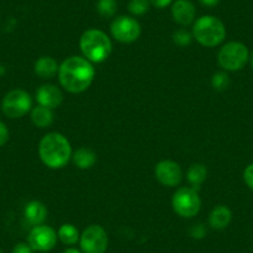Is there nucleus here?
I'll list each match as a JSON object with an SVG mask.
<instances>
[{
	"instance_id": "8",
	"label": "nucleus",
	"mask_w": 253,
	"mask_h": 253,
	"mask_svg": "<svg viewBox=\"0 0 253 253\" xmlns=\"http://www.w3.org/2000/svg\"><path fill=\"white\" fill-rule=\"evenodd\" d=\"M79 243L84 253H106L109 240L101 225H89L82 231Z\"/></svg>"
},
{
	"instance_id": "15",
	"label": "nucleus",
	"mask_w": 253,
	"mask_h": 253,
	"mask_svg": "<svg viewBox=\"0 0 253 253\" xmlns=\"http://www.w3.org/2000/svg\"><path fill=\"white\" fill-rule=\"evenodd\" d=\"M232 221V211L225 205H218L212 209L209 215V226L213 230H225Z\"/></svg>"
},
{
	"instance_id": "5",
	"label": "nucleus",
	"mask_w": 253,
	"mask_h": 253,
	"mask_svg": "<svg viewBox=\"0 0 253 253\" xmlns=\"http://www.w3.org/2000/svg\"><path fill=\"white\" fill-rule=\"evenodd\" d=\"M217 61L225 71H240L250 61V51L242 42L230 41L220 48Z\"/></svg>"
},
{
	"instance_id": "12",
	"label": "nucleus",
	"mask_w": 253,
	"mask_h": 253,
	"mask_svg": "<svg viewBox=\"0 0 253 253\" xmlns=\"http://www.w3.org/2000/svg\"><path fill=\"white\" fill-rule=\"evenodd\" d=\"M171 16L175 23L186 28L195 21L196 8L190 0H175L171 4Z\"/></svg>"
},
{
	"instance_id": "24",
	"label": "nucleus",
	"mask_w": 253,
	"mask_h": 253,
	"mask_svg": "<svg viewBox=\"0 0 253 253\" xmlns=\"http://www.w3.org/2000/svg\"><path fill=\"white\" fill-rule=\"evenodd\" d=\"M231 80L226 72H216L211 79V84L216 91H226L230 87Z\"/></svg>"
},
{
	"instance_id": "30",
	"label": "nucleus",
	"mask_w": 253,
	"mask_h": 253,
	"mask_svg": "<svg viewBox=\"0 0 253 253\" xmlns=\"http://www.w3.org/2000/svg\"><path fill=\"white\" fill-rule=\"evenodd\" d=\"M198 1L201 5L208 6V8H213V6H216L220 3V0H198Z\"/></svg>"
},
{
	"instance_id": "10",
	"label": "nucleus",
	"mask_w": 253,
	"mask_h": 253,
	"mask_svg": "<svg viewBox=\"0 0 253 253\" xmlns=\"http://www.w3.org/2000/svg\"><path fill=\"white\" fill-rule=\"evenodd\" d=\"M57 231L53 230L51 226L39 225L34 226L28 235V241L26 242L30 245L34 252L46 253L52 251L57 245Z\"/></svg>"
},
{
	"instance_id": "27",
	"label": "nucleus",
	"mask_w": 253,
	"mask_h": 253,
	"mask_svg": "<svg viewBox=\"0 0 253 253\" xmlns=\"http://www.w3.org/2000/svg\"><path fill=\"white\" fill-rule=\"evenodd\" d=\"M243 180H245L246 185L253 190V164H250L243 171Z\"/></svg>"
},
{
	"instance_id": "33",
	"label": "nucleus",
	"mask_w": 253,
	"mask_h": 253,
	"mask_svg": "<svg viewBox=\"0 0 253 253\" xmlns=\"http://www.w3.org/2000/svg\"><path fill=\"white\" fill-rule=\"evenodd\" d=\"M250 62H251V66H252V69H253V51L251 52V55H250Z\"/></svg>"
},
{
	"instance_id": "31",
	"label": "nucleus",
	"mask_w": 253,
	"mask_h": 253,
	"mask_svg": "<svg viewBox=\"0 0 253 253\" xmlns=\"http://www.w3.org/2000/svg\"><path fill=\"white\" fill-rule=\"evenodd\" d=\"M62 253H84V252H82L80 248H76L72 246V247H67L66 250H63Z\"/></svg>"
},
{
	"instance_id": "28",
	"label": "nucleus",
	"mask_w": 253,
	"mask_h": 253,
	"mask_svg": "<svg viewBox=\"0 0 253 253\" xmlns=\"http://www.w3.org/2000/svg\"><path fill=\"white\" fill-rule=\"evenodd\" d=\"M11 253H34L28 242H18L11 250Z\"/></svg>"
},
{
	"instance_id": "26",
	"label": "nucleus",
	"mask_w": 253,
	"mask_h": 253,
	"mask_svg": "<svg viewBox=\"0 0 253 253\" xmlns=\"http://www.w3.org/2000/svg\"><path fill=\"white\" fill-rule=\"evenodd\" d=\"M9 135H10V132H9V128L6 126V124L4 122L0 121V147H3L8 143Z\"/></svg>"
},
{
	"instance_id": "11",
	"label": "nucleus",
	"mask_w": 253,
	"mask_h": 253,
	"mask_svg": "<svg viewBox=\"0 0 253 253\" xmlns=\"http://www.w3.org/2000/svg\"><path fill=\"white\" fill-rule=\"evenodd\" d=\"M154 174L158 181L168 187H175L180 185L184 176L181 167L174 160H162L158 163Z\"/></svg>"
},
{
	"instance_id": "20",
	"label": "nucleus",
	"mask_w": 253,
	"mask_h": 253,
	"mask_svg": "<svg viewBox=\"0 0 253 253\" xmlns=\"http://www.w3.org/2000/svg\"><path fill=\"white\" fill-rule=\"evenodd\" d=\"M186 177L190 185L193 186V189H195V187L201 186L203 182L206 180V177H208V169H206L204 164H193L187 169Z\"/></svg>"
},
{
	"instance_id": "34",
	"label": "nucleus",
	"mask_w": 253,
	"mask_h": 253,
	"mask_svg": "<svg viewBox=\"0 0 253 253\" xmlns=\"http://www.w3.org/2000/svg\"><path fill=\"white\" fill-rule=\"evenodd\" d=\"M0 253H4V252H3V250H1V248H0Z\"/></svg>"
},
{
	"instance_id": "17",
	"label": "nucleus",
	"mask_w": 253,
	"mask_h": 253,
	"mask_svg": "<svg viewBox=\"0 0 253 253\" xmlns=\"http://www.w3.org/2000/svg\"><path fill=\"white\" fill-rule=\"evenodd\" d=\"M30 118L34 126L38 128H47L53 123L55 116H53L52 109L38 104L30 111Z\"/></svg>"
},
{
	"instance_id": "29",
	"label": "nucleus",
	"mask_w": 253,
	"mask_h": 253,
	"mask_svg": "<svg viewBox=\"0 0 253 253\" xmlns=\"http://www.w3.org/2000/svg\"><path fill=\"white\" fill-rule=\"evenodd\" d=\"M174 1L175 0H150V4L158 9H164L167 6L171 5Z\"/></svg>"
},
{
	"instance_id": "2",
	"label": "nucleus",
	"mask_w": 253,
	"mask_h": 253,
	"mask_svg": "<svg viewBox=\"0 0 253 253\" xmlns=\"http://www.w3.org/2000/svg\"><path fill=\"white\" fill-rule=\"evenodd\" d=\"M39 157L50 169H61L72 158L71 144L61 133H47L39 143Z\"/></svg>"
},
{
	"instance_id": "16",
	"label": "nucleus",
	"mask_w": 253,
	"mask_h": 253,
	"mask_svg": "<svg viewBox=\"0 0 253 253\" xmlns=\"http://www.w3.org/2000/svg\"><path fill=\"white\" fill-rule=\"evenodd\" d=\"M58 69H60V65L51 56H41L34 65L35 74L43 80L53 79L56 75H58Z\"/></svg>"
},
{
	"instance_id": "1",
	"label": "nucleus",
	"mask_w": 253,
	"mask_h": 253,
	"mask_svg": "<svg viewBox=\"0 0 253 253\" xmlns=\"http://www.w3.org/2000/svg\"><path fill=\"white\" fill-rule=\"evenodd\" d=\"M94 67L84 56H70L60 65L58 81L70 93L86 91L94 80Z\"/></svg>"
},
{
	"instance_id": "6",
	"label": "nucleus",
	"mask_w": 253,
	"mask_h": 253,
	"mask_svg": "<svg viewBox=\"0 0 253 253\" xmlns=\"http://www.w3.org/2000/svg\"><path fill=\"white\" fill-rule=\"evenodd\" d=\"M172 210L184 218H193L201 209V199L193 187H180L171 199Z\"/></svg>"
},
{
	"instance_id": "19",
	"label": "nucleus",
	"mask_w": 253,
	"mask_h": 253,
	"mask_svg": "<svg viewBox=\"0 0 253 253\" xmlns=\"http://www.w3.org/2000/svg\"><path fill=\"white\" fill-rule=\"evenodd\" d=\"M80 236H81V233H80L79 228L72 223H63L57 231L58 241L67 247L77 245L80 242Z\"/></svg>"
},
{
	"instance_id": "18",
	"label": "nucleus",
	"mask_w": 253,
	"mask_h": 253,
	"mask_svg": "<svg viewBox=\"0 0 253 253\" xmlns=\"http://www.w3.org/2000/svg\"><path fill=\"white\" fill-rule=\"evenodd\" d=\"M72 160L79 169L87 170L91 169L97 162V155L89 148H80L72 154Z\"/></svg>"
},
{
	"instance_id": "7",
	"label": "nucleus",
	"mask_w": 253,
	"mask_h": 253,
	"mask_svg": "<svg viewBox=\"0 0 253 253\" xmlns=\"http://www.w3.org/2000/svg\"><path fill=\"white\" fill-rule=\"evenodd\" d=\"M33 109V98L30 93L21 88L9 91L1 101V111L10 119H18Z\"/></svg>"
},
{
	"instance_id": "14",
	"label": "nucleus",
	"mask_w": 253,
	"mask_h": 253,
	"mask_svg": "<svg viewBox=\"0 0 253 253\" xmlns=\"http://www.w3.org/2000/svg\"><path fill=\"white\" fill-rule=\"evenodd\" d=\"M24 217L33 227L42 225L47 217V208L41 201H29L24 209Z\"/></svg>"
},
{
	"instance_id": "9",
	"label": "nucleus",
	"mask_w": 253,
	"mask_h": 253,
	"mask_svg": "<svg viewBox=\"0 0 253 253\" xmlns=\"http://www.w3.org/2000/svg\"><path fill=\"white\" fill-rule=\"evenodd\" d=\"M142 28L134 16L119 15L111 24V34L117 41L122 43L134 42L139 39Z\"/></svg>"
},
{
	"instance_id": "23",
	"label": "nucleus",
	"mask_w": 253,
	"mask_h": 253,
	"mask_svg": "<svg viewBox=\"0 0 253 253\" xmlns=\"http://www.w3.org/2000/svg\"><path fill=\"white\" fill-rule=\"evenodd\" d=\"M193 39V33L187 31L185 28L179 29V30L174 31V34H172V42L175 45L180 46V47H185V46L190 45Z\"/></svg>"
},
{
	"instance_id": "22",
	"label": "nucleus",
	"mask_w": 253,
	"mask_h": 253,
	"mask_svg": "<svg viewBox=\"0 0 253 253\" xmlns=\"http://www.w3.org/2000/svg\"><path fill=\"white\" fill-rule=\"evenodd\" d=\"M150 0H130L128 3V11L132 16H143L150 9Z\"/></svg>"
},
{
	"instance_id": "25",
	"label": "nucleus",
	"mask_w": 253,
	"mask_h": 253,
	"mask_svg": "<svg viewBox=\"0 0 253 253\" xmlns=\"http://www.w3.org/2000/svg\"><path fill=\"white\" fill-rule=\"evenodd\" d=\"M206 230L204 227V225L201 223H198V225H194L193 228L190 230V236L193 238H196V240H201V238L205 237Z\"/></svg>"
},
{
	"instance_id": "13",
	"label": "nucleus",
	"mask_w": 253,
	"mask_h": 253,
	"mask_svg": "<svg viewBox=\"0 0 253 253\" xmlns=\"http://www.w3.org/2000/svg\"><path fill=\"white\" fill-rule=\"evenodd\" d=\"M35 98L38 104L47 107V108L53 111L55 108H58L63 102V94L57 86L46 84L39 87L38 91H36Z\"/></svg>"
},
{
	"instance_id": "4",
	"label": "nucleus",
	"mask_w": 253,
	"mask_h": 253,
	"mask_svg": "<svg viewBox=\"0 0 253 253\" xmlns=\"http://www.w3.org/2000/svg\"><path fill=\"white\" fill-rule=\"evenodd\" d=\"M194 39L205 47H215L223 42L226 38V28L222 21L213 15H204L196 19L193 24Z\"/></svg>"
},
{
	"instance_id": "3",
	"label": "nucleus",
	"mask_w": 253,
	"mask_h": 253,
	"mask_svg": "<svg viewBox=\"0 0 253 253\" xmlns=\"http://www.w3.org/2000/svg\"><path fill=\"white\" fill-rule=\"evenodd\" d=\"M80 48L84 58L92 63L104 62L112 52V41L104 31L88 29L80 38Z\"/></svg>"
},
{
	"instance_id": "21",
	"label": "nucleus",
	"mask_w": 253,
	"mask_h": 253,
	"mask_svg": "<svg viewBox=\"0 0 253 253\" xmlns=\"http://www.w3.org/2000/svg\"><path fill=\"white\" fill-rule=\"evenodd\" d=\"M96 9L102 18H113L118 10V3L117 0H97Z\"/></svg>"
},
{
	"instance_id": "32",
	"label": "nucleus",
	"mask_w": 253,
	"mask_h": 253,
	"mask_svg": "<svg viewBox=\"0 0 253 253\" xmlns=\"http://www.w3.org/2000/svg\"><path fill=\"white\" fill-rule=\"evenodd\" d=\"M4 74H5V67H4L3 65H0V77L3 76Z\"/></svg>"
}]
</instances>
